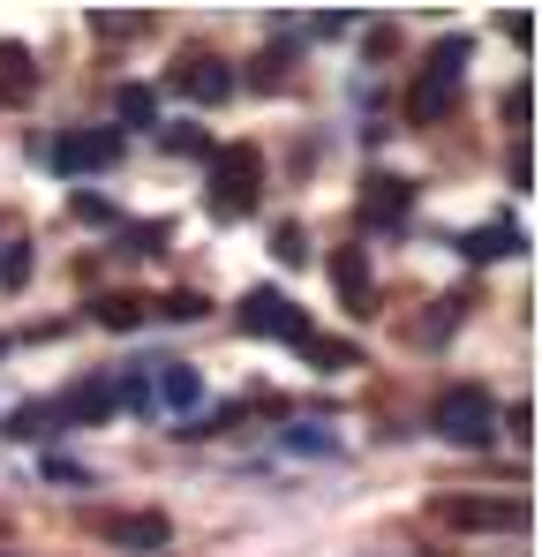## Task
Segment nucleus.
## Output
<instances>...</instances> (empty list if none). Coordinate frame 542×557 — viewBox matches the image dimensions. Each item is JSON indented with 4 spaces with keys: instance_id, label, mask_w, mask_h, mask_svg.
<instances>
[{
    "instance_id": "15",
    "label": "nucleus",
    "mask_w": 542,
    "mask_h": 557,
    "mask_svg": "<svg viewBox=\"0 0 542 557\" xmlns=\"http://www.w3.org/2000/svg\"><path fill=\"white\" fill-rule=\"evenodd\" d=\"M121 113L128 121H151V91H121Z\"/></svg>"
},
{
    "instance_id": "3",
    "label": "nucleus",
    "mask_w": 542,
    "mask_h": 557,
    "mask_svg": "<svg viewBox=\"0 0 542 557\" xmlns=\"http://www.w3.org/2000/svg\"><path fill=\"white\" fill-rule=\"evenodd\" d=\"M242 332H264V339H286V347H301V339H309L301 309H294L279 286H257V294L242 301Z\"/></svg>"
},
{
    "instance_id": "11",
    "label": "nucleus",
    "mask_w": 542,
    "mask_h": 557,
    "mask_svg": "<svg viewBox=\"0 0 542 557\" xmlns=\"http://www.w3.org/2000/svg\"><path fill=\"white\" fill-rule=\"evenodd\" d=\"M467 257H475V264H490V257H520V226H482V234H467Z\"/></svg>"
},
{
    "instance_id": "5",
    "label": "nucleus",
    "mask_w": 542,
    "mask_h": 557,
    "mask_svg": "<svg viewBox=\"0 0 542 557\" xmlns=\"http://www.w3.org/2000/svg\"><path fill=\"white\" fill-rule=\"evenodd\" d=\"M438 520L445 528H528V505L520 497H438Z\"/></svg>"
},
{
    "instance_id": "1",
    "label": "nucleus",
    "mask_w": 542,
    "mask_h": 557,
    "mask_svg": "<svg viewBox=\"0 0 542 557\" xmlns=\"http://www.w3.org/2000/svg\"><path fill=\"white\" fill-rule=\"evenodd\" d=\"M430 422H438V437H452V445H482V437H497V399L482 384H445Z\"/></svg>"
},
{
    "instance_id": "2",
    "label": "nucleus",
    "mask_w": 542,
    "mask_h": 557,
    "mask_svg": "<svg viewBox=\"0 0 542 557\" xmlns=\"http://www.w3.org/2000/svg\"><path fill=\"white\" fill-rule=\"evenodd\" d=\"M257 182H264V166H257V151H249V144L211 151V188H219V211H249V203H257Z\"/></svg>"
},
{
    "instance_id": "12",
    "label": "nucleus",
    "mask_w": 542,
    "mask_h": 557,
    "mask_svg": "<svg viewBox=\"0 0 542 557\" xmlns=\"http://www.w3.org/2000/svg\"><path fill=\"white\" fill-rule=\"evenodd\" d=\"M159 384H167V399H174V407H196V392H204V376L188 370V362H167V376H159Z\"/></svg>"
},
{
    "instance_id": "4",
    "label": "nucleus",
    "mask_w": 542,
    "mask_h": 557,
    "mask_svg": "<svg viewBox=\"0 0 542 557\" xmlns=\"http://www.w3.org/2000/svg\"><path fill=\"white\" fill-rule=\"evenodd\" d=\"M84 528L106 535V543H121V550H167V543H174L167 512H90Z\"/></svg>"
},
{
    "instance_id": "14",
    "label": "nucleus",
    "mask_w": 542,
    "mask_h": 557,
    "mask_svg": "<svg viewBox=\"0 0 542 557\" xmlns=\"http://www.w3.org/2000/svg\"><path fill=\"white\" fill-rule=\"evenodd\" d=\"M30 272V249H23V242H15V249H8V257H0V278H8V286H15V278Z\"/></svg>"
},
{
    "instance_id": "9",
    "label": "nucleus",
    "mask_w": 542,
    "mask_h": 557,
    "mask_svg": "<svg viewBox=\"0 0 542 557\" xmlns=\"http://www.w3.org/2000/svg\"><path fill=\"white\" fill-rule=\"evenodd\" d=\"M332 286H340V301L369 317V264H361V249H332Z\"/></svg>"
},
{
    "instance_id": "16",
    "label": "nucleus",
    "mask_w": 542,
    "mask_h": 557,
    "mask_svg": "<svg viewBox=\"0 0 542 557\" xmlns=\"http://www.w3.org/2000/svg\"><path fill=\"white\" fill-rule=\"evenodd\" d=\"M0 355H8V339H0Z\"/></svg>"
},
{
    "instance_id": "13",
    "label": "nucleus",
    "mask_w": 542,
    "mask_h": 557,
    "mask_svg": "<svg viewBox=\"0 0 542 557\" xmlns=\"http://www.w3.org/2000/svg\"><path fill=\"white\" fill-rule=\"evenodd\" d=\"M98 317H106V324H113V332H128V324H136V317H144V309H136V301H98Z\"/></svg>"
},
{
    "instance_id": "7",
    "label": "nucleus",
    "mask_w": 542,
    "mask_h": 557,
    "mask_svg": "<svg viewBox=\"0 0 542 557\" xmlns=\"http://www.w3.org/2000/svg\"><path fill=\"white\" fill-rule=\"evenodd\" d=\"M174 91L204 98V106H219V98L234 91V76H226V69H219L211 53H188V61H181V69H174Z\"/></svg>"
},
{
    "instance_id": "6",
    "label": "nucleus",
    "mask_w": 542,
    "mask_h": 557,
    "mask_svg": "<svg viewBox=\"0 0 542 557\" xmlns=\"http://www.w3.org/2000/svg\"><path fill=\"white\" fill-rule=\"evenodd\" d=\"M113 159H121V128H76V136L53 144V166H61V174H98V166H113Z\"/></svg>"
},
{
    "instance_id": "8",
    "label": "nucleus",
    "mask_w": 542,
    "mask_h": 557,
    "mask_svg": "<svg viewBox=\"0 0 542 557\" xmlns=\"http://www.w3.org/2000/svg\"><path fill=\"white\" fill-rule=\"evenodd\" d=\"M407 203H415V196H407V182H392V174H377V182L361 188V219H377V226H399Z\"/></svg>"
},
{
    "instance_id": "10",
    "label": "nucleus",
    "mask_w": 542,
    "mask_h": 557,
    "mask_svg": "<svg viewBox=\"0 0 542 557\" xmlns=\"http://www.w3.org/2000/svg\"><path fill=\"white\" fill-rule=\"evenodd\" d=\"M30 91H38V69H30V53H23V46H0V98H15V106H23Z\"/></svg>"
}]
</instances>
